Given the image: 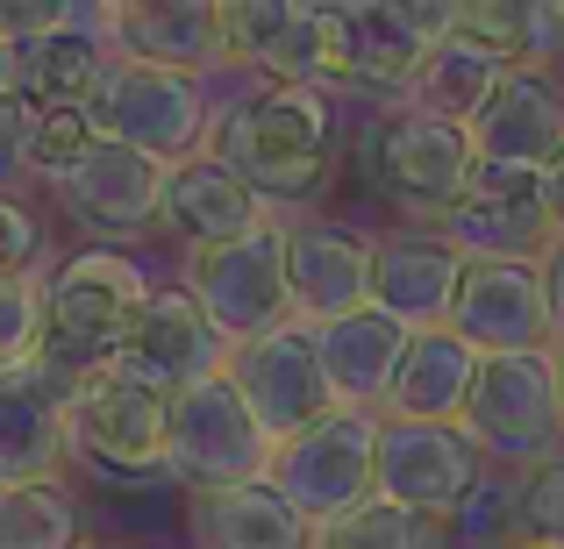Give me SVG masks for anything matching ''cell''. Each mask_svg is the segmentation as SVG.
Wrapping results in <instances>:
<instances>
[{"mask_svg": "<svg viewBox=\"0 0 564 549\" xmlns=\"http://www.w3.org/2000/svg\"><path fill=\"white\" fill-rule=\"evenodd\" d=\"M215 157L236 172L264 207L315 200L336 165V108L322 86H258L229 100L215 122Z\"/></svg>", "mask_w": 564, "mask_h": 549, "instance_id": "1", "label": "cell"}, {"mask_svg": "<svg viewBox=\"0 0 564 549\" xmlns=\"http://www.w3.org/2000/svg\"><path fill=\"white\" fill-rule=\"evenodd\" d=\"M143 300H151V272H143L129 250L86 243L72 250L65 264H51L43 278V336L36 358L65 378H86V371L115 364L129 350V329H137Z\"/></svg>", "mask_w": 564, "mask_h": 549, "instance_id": "2", "label": "cell"}, {"mask_svg": "<svg viewBox=\"0 0 564 549\" xmlns=\"http://www.w3.org/2000/svg\"><path fill=\"white\" fill-rule=\"evenodd\" d=\"M172 407L180 393H165L122 358L72 378V464L94 471L100 485L172 479Z\"/></svg>", "mask_w": 564, "mask_h": 549, "instance_id": "3", "label": "cell"}, {"mask_svg": "<svg viewBox=\"0 0 564 549\" xmlns=\"http://www.w3.org/2000/svg\"><path fill=\"white\" fill-rule=\"evenodd\" d=\"M86 108H94V129L108 143L143 151L165 172H180V165L215 151V122H221L193 72H158V65H137V57H115Z\"/></svg>", "mask_w": 564, "mask_h": 549, "instance_id": "4", "label": "cell"}, {"mask_svg": "<svg viewBox=\"0 0 564 549\" xmlns=\"http://www.w3.org/2000/svg\"><path fill=\"white\" fill-rule=\"evenodd\" d=\"M465 436L500 471H543L564 457V393H557V350L529 358H486L479 393L465 407Z\"/></svg>", "mask_w": 564, "mask_h": 549, "instance_id": "5", "label": "cell"}, {"mask_svg": "<svg viewBox=\"0 0 564 549\" xmlns=\"http://www.w3.org/2000/svg\"><path fill=\"white\" fill-rule=\"evenodd\" d=\"M229 65L264 72V86H350V8L307 0H221Z\"/></svg>", "mask_w": 564, "mask_h": 549, "instance_id": "6", "label": "cell"}, {"mask_svg": "<svg viewBox=\"0 0 564 549\" xmlns=\"http://www.w3.org/2000/svg\"><path fill=\"white\" fill-rule=\"evenodd\" d=\"M186 293L200 300V315L229 336V350L286 329V321H293L286 221H264V229L236 235V243L193 250V257H186Z\"/></svg>", "mask_w": 564, "mask_h": 549, "instance_id": "7", "label": "cell"}, {"mask_svg": "<svg viewBox=\"0 0 564 549\" xmlns=\"http://www.w3.org/2000/svg\"><path fill=\"white\" fill-rule=\"evenodd\" d=\"M379 436H386V414L336 407L329 421H315L293 442H279L272 485L307 521H344L365 499H379Z\"/></svg>", "mask_w": 564, "mask_h": 549, "instance_id": "8", "label": "cell"}, {"mask_svg": "<svg viewBox=\"0 0 564 549\" xmlns=\"http://www.w3.org/2000/svg\"><path fill=\"white\" fill-rule=\"evenodd\" d=\"M279 442L264 436V421L250 414V399L236 393V378L193 385L172 407V479L193 493H236V485H264L272 479Z\"/></svg>", "mask_w": 564, "mask_h": 549, "instance_id": "9", "label": "cell"}, {"mask_svg": "<svg viewBox=\"0 0 564 549\" xmlns=\"http://www.w3.org/2000/svg\"><path fill=\"white\" fill-rule=\"evenodd\" d=\"M365 165H372V186L408 215H451L465 200L471 172H479V151H471V129L465 122H443L429 108H400L372 122L365 136Z\"/></svg>", "mask_w": 564, "mask_h": 549, "instance_id": "10", "label": "cell"}, {"mask_svg": "<svg viewBox=\"0 0 564 549\" xmlns=\"http://www.w3.org/2000/svg\"><path fill=\"white\" fill-rule=\"evenodd\" d=\"M436 235L457 243L471 264H536L551 250V207H543V172L479 165L465 200L436 215Z\"/></svg>", "mask_w": 564, "mask_h": 549, "instance_id": "11", "label": "cell"}, {"mask_svg": "<svg viewBox=\"0 0 564 549\" xmlns=\"http://www.w3.org/2000/svg\"><path fill=\"white\" fill-rule=\"evenodd\" d=\"M229 378H236V393L250 399V414L264 421L272 442H293L301 428H315V421L336 414V385H329V371H322V343L301 321L243 343L229 358Z\"/></svg>", "mask_w": 564, "mask_h": 549, "instance_id": "12", "label": "cell"}, {"mask_svg": "<svg viewBox=\"0 0 564 549\" xmlns=\"http://www.w3.org/2000/svg\"><path fill=\"white\" fill-rule=\"evenodd\" d=\"M486 457L471 450L465 428H429V421H386L379 436V499L414 507L429 521H451L479 499Z\"/></svg>", "mask_w": 564, "mask_h": 549, "instance_id": "13", "label": "cell"}, {"mask_svg": "<svg viewBox=\"0 0 564 549\" xmlns=\"http://www.w3.org/2000/svg\"><path fill=\"white\" fill-rule=\"evenodd\" d=\"M72 457V378L43 358L0 371V493L57 485Z\"/></svg>", "mask_w": 564, "mask_h": 549, "instance_id": "14", "label": "cell"}, {"mask_svg": "<svg viewBox=\"0 0 564 549\" xmlns=\"http://www.w3.org/2000/svg\"><path fill=\"white\" fill-rule=\"evenodd\" d=\"M451 329L465 336L479 358H529V350H557L543 257L536 264H465Z\"/></svg>", "mask_w": 564, "mask_h": 549, "instance_id": "15", "label": "cell"}, {"mask_svg": "<svg viewBox=\"0 0 564 549\" xmlns=\"http://www.w3.org/2000/svg\"><path fill=\"white\" fill-rule=\"evenodd\" d=\"M286 278H293V321L329 329L372 307L379 286V243L344 221H293L286 229Z\"/></svg>", "mask_w": 564, "mask_h": 549, "instance_id": "16", "label": "cell"}, {"mask_svg": "<svg viewBox=\"0 0 564 549\" xmlns=\"http://www.w3.org/2000/svg\"><path fill=\"white\" fill-rule=\"evenodd\" d=\"M451 36H457V8H436V0H358L350 8V86L414 94L429 57Z\"/></svg>", "mask_w": 564, "mask_h": 549, "instance_id": "17", "label": "cell"}, {"mask_svg": "<svg viewBox=\"0 0 564 549\" xmlns=\"http://www.w3.org/2000/svg\"><path fill=\"white\" fill-rule=\"evenodd\" d=\"M57 200H65V215L79 229H94L108 250H122L129 235L158 229V215H165V165H151L143 151H122V143L100 136L94 157L57 179Z\"/></svg>", "mask_w": 564, "mask_h": 549, "instance_id": "18", "label": "cell"}, {"mask_svg": "<svg viewBox=\"0 0 564 549\" xmlns=\"http://www.w3.org/2000/svg\"><path fill=\"white\" fill-rule=\"evenodd\" d=\"M115 65L108 43V8H79L65 29L51 36L8 43V65H0V94H14L22 108H86L100 86V72Z\"/></svg>", "mask_w": 564, "mask_h": 549, "instance_id": "19", "label": "cell"}, {"mask_svg": "<svg viewBox=\"0 0 564 549\" xmlns=\"http://www.w3.org/2000/svg\"><path fill=\"white\" fill-rule=\"evenodd\" d=\"M229 358H236L229 336L200 315V300H193L186 286H151L137 329H129V350H122V364H137L143 378H158L165 393H193V385L221 378Z\"/></svg>", "mask_w": 564, "mask_h": 549, "instance_id": "20", "label": "cell"}, {"mask_svg": "<svg viewBox=\"0 0 564 549\" xmlns=\"http://www.w3.org/2000/svg\"><path fill=\"white\" fill-rule=\"evenodd\" d=\"M108 43L115 57L193 72V79L229 65V29H221L215 0H122V8H108Z\"/></svg>", "mask_w": 564, "mask_h": 549, "instance_id": "21", "label": "cell"}, {"mask_svg": "<svg viewBox=\"0 0 564 549\" xmlns=\"http://www.w3.org/2000/svg\"><path fill=\"white\" fill-rule=\"evenodd\" d=\"M471 151H479V165L551 172L564 157V94L551 72H508L471 122Z\"/></svg>", "mask_w": 564, "mask_h": 549, "instance_id": "22", "label": "cell"}, {"mask_svg": "<svg viewBox=\"0 0 564 549\" xmlns=\"http://www.w3.org/2000/svg\"><path fill=\"white\" fill-rule=\"evenodd\" d=\"M465 250L443 243V235H393L379 243V286H372V307L393 315L408 336H429V329H451V307H457V286H465Z\"/></svg>", "mask_w": 564, "mask_h": 549, "instance_id": "23", "label": "cell"}, {"mask_svg": "<svg viewBox=\"0 0 564 549\" xmlns=\"http://www.w3.org/2000/svg\"><path fill=\"white\" fill-rule=\"evenodd\" d=\"M486 358L465 343L457 329H429L408 343L393 378V399H386V421H429V428H465V407L479 393Z\"/></svg>", "mask_w": 564, "mask_h": 549, "instance_id": "24", "label": "cell"}, {"mask_svg": "<svg viewBox=\"0 0 564 549\" xmlns=\"http://www.w3.org/2000/svg\"><path fill=\"white\" fill-rule=\"evenodd\" d=\"M272 221V207L258 200L243 179H236L229 165H221L215 151L193 157V165L165 172V215H158V229L186 235L193 250H215V243H236V235L264 229Z\"/></svg>", "mask_w": 564, "mask_h": 549, "instance_id": "25", "label": "cell"}, {"mask_svg": "<svg viewBox=\"0 0 564 549\" xmlns=\"http://www.w3.org/2000/svg\"><path fill=\"white\" fill-rule=\"evenodd\" d=\"M186 536H193V549H315L322 521H307L264 479V485H236V493H193Z\"/></svg>", "mask_w": 564, "mask_h": 549, "instance_id": "26", "label": "cell"}, {"mask_svg": "<svg viewBox=\"0 0 564 549\" xmlns=\"http://www.w3.org/2000/svg\"><path fill=\"white\" fill-rule=\"evenodd\" d=\"M315 343H322V371H329V385H336V407L386 414V399H393V378H400V358H408L414 336L400 329L393 315L365 307V315H350V321H329V329H315Z\"/></svg>", "mask_w": 564, "mask_h": 549, "instance_id": "27", "label": "cell"}, {"mask_svg": "<svg viewBox=\"0 0 564 549\" xmlns=\"http://www.w3.org/2000/svg\"><path fill=\"white\" fill-rule=\"evenodd\" d=\"M500 79H508V65H500L494 51L451 36L436 57H429L422 86H414V108H429V114H443V122H465L471 129V122H479V108L500 94Z\"/></svg>", "mask_w": 564, "mask_h": 549, "instance_id": "28", "label": "cell"}, {"mask_svg": "<svg viewBox=\"0 0 564 549\" xmlns=\"http://www.w3.org/2000/svg\"><path fill=\"white\" fill-rule=\"evenodd\" d=\"M315 549H451V521H429L393 499H365L344 521H322Z\"/></svg>", "mask_w": 564, "mask_h": 549, "instance_id": "29", "label": "cell"}, {"mask_svg": "<svg viewBox=\"0 0 564 549\" xmlns=\"http://www.w3.org/2000/svg\"><path fill=\"white\" fill-rule=\"evenodd\" d=\"M0 549H86L79 499L65 485H14V493H0Z\"/></svg>", "mask_w": 564, "mask_h": 549, "instance_id": "30", "label": "cell"}, {"mask_svg": "<svg viewBox=\"0 0 564 549\" xmlns=\"http://www.w3.org/2000/svg\"><path fill=\"white\" fill-rule=\"evenodd\" d=\"M94 143H100L94 108H36V122H29V172L57 186L65 172H79L94 157Z\"/></svg>", "mask_w": 564, "mask_h": 549, "instance_id": "31", "label": "cell"}, {"mask_svg": "<svg viewBox=\"0 0 564 549\" xmlns=\"http://www.w3.org/2000/svg\"><path fill=\"white\" fill-rule=\"evenodd\" d=\"M43 257H51V229L36 207H22L14 193H0V286H43Z\"/></svg>", "mask_w": 564, "mask_h": 549, "instance_id": "32", "label": "cell"}, {"mask_svg": "<svg viewBox=\"0 0 564 549\" xmlns=\"http://www.w3.org/2000/svg\"><path fill=\"white\" fill-rule=\"evenodd\" d=\"M514 536H536L564 549V457H551L543 471H529L514 485Z\"/></svg>", "mask_w": 564, "mask_h": 549, "instance_id": "33", "label": "cell"}, {"mask_svg": "<svg viewBox=\"0 0 564 549\" xmlns=\"http://www.w3.org/2000/svg\"><path fill=\"white\" fill-rule=\"evenodd\" d=\"M43 336V286H0V371L36 358Z\"/></svg>", "mask_w": 564, "mask_h": 549, "instance_id": "34", "label": "cell"}, {"mask_svg": "<svg viewBox=\"0 0 564 549\" xmlns=\"http://www.w3.org/2000/svg\"><path fill=\"white\" fill-rule=\"evenodd\" d=\"M29 122H36V108H22L14 94H0V193H8L14 172H29Z\"/></svg>", "mask_w": 564, "mask_h": 549, "instance_id": "35", "label": "cell"}, {"mask_svg": "<svg viewBox=\"0 0 564 549\" xmlns=\"http://www.w3.org/2000/svg\"><path fill=\"white\" fill-rule=\"evenodd\" d=\"M543 286H551V321H557V343H564V243L543 250Z\"/></svg>", "mask_w": 564, "mask_h": 549, "instance_id": "36", "label": "cell"}, {"mask_svg": "<svg viewBox=\"0 0 564 549\" xmlns=\"http://www.w3.org/2000/svg\"><path fill=\"white\" fill-rule=\"evenodd\" d=\"M543 207H551V243H564V157L543 172Z\"/></svg>", "mask_w": 564, "mask_h": 549, "instance_id": "37", "label": "cell"}, {"mask_svg": "<svg viewBox=\"0 0 564 549\" xmlns=\"http://www.w3.org/2000/svg\"><path fill=\"white\" fill-rule=\"evenodd\" d=\"M486 549H551V542H536V536H500V542H486Z\"/></svg>", "mask_w": 564, "mask_h": 549, "instance_id": "38", "label": "cell"}, {"mask_svg": "<svg viewBox=\"0 0 564 549\" xmlns=\"http://www.w3.org/2000/svg\"><path fill=\"white\" fill-rule=\"evenodd\" d=\"M557 393H564V343H557Z\"/></svg>", "mask_w": 564, "mask_h": 549, "instance_id": "39", "label": "cell"}, {"mask_svg": "<svg viewBox=\"0 0 564 549\" xmlns=\"http://www.w3.org/2000/svg\"><path fill=\"white\" fill-rule=\"evenodd\" d=\"M0 65H8V36H0Z\"/></svg>", "mask_w": 564, "mask_h": 549, "instance_id": "40", "label": "cell"}]
</instances>
